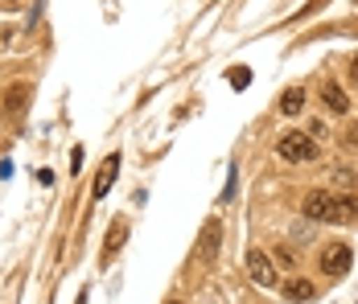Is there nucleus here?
Returning a JSON list of instances; mask_svg holds the SVG:
<instances>
[{
	"label": "nucleus",
	"instance_id": "1",
	"mask_svg": "<svg viewBox=\"0 0 358 304\" xmlns=\"http://www.w3.org/2000/svg\"><path fill=\"white\" fill-rule=\"evenodd\" d=\"M301 214L309 222H355L358 218V194H329V189H313L305 194Z\"/></svg>",
	"mask_w": 358,
	"mask_h": 304
},
{
	"label": "nucleus",
	"instance_id": "2",
	"mask_svg": "<svg viewBox=\"0 0 358 304\" xmlns=\"http://www.w3.org/2000/svg\"><path fill=\"white\" fill-rule=\"evenodd\" d=\"M276 157L288 161V165H313L322 157V148H317V140L309 132H285L276 140Z\"/></svg>",
	"mask_w": 358,
	"mask_h": 304
},
{
	"label": "nucleus",
	"instance_id": "3",
	"mask_svg": "<svg viewBox=\"0 0 358 304\" xmlns=\"http://www.w3.org/2000/svg\"><path fill=\"white\" fill-rule=\"evenodd\" d=\"M350 263H355V251H350L346 243H329L322 251V275L325 280H342V275L350 271Z\"/></svg>",
	"mask_w": 358,
	"mask_h": 304
},
{
	"label": "nucleus",
	"instance_id": "4",
	"mask_svg": "<svg viewBox=\"0 0 358 304\" xmlns=\"http://www.w3.org/2000/svg\"><path fill=\"white\" fill-rule=\"evenodd\" d=\"M218 247H222V222L210 218V222L202 226V238H198V263H215Z\"/></svg>",
	"mask_w": 358,
	"mask_h": 304
},
{
	"label": "nucleus",
	"instance_id": "5",
	"mask_svg": "<svg viewBox=\"0 0 358 304\" xmlns=\"http://www.w3.org/2000/svg\"><path fill=\"white\" fill-rule=\"evenodd\" d=\"M248 275L259 284V288H272V284H276V263H272V255L251 251L248 255Z\"/></svg>",
	"mask_w": 358,
	"mask_h": 304
},
{
	"label": "nucleus",
	"instance_id": "6",
	"mask_svg": "<svg viewBox=\"0 0 358 304\" xmlns=\"http://www.w3.org/2000/svg\"><path fill=\"white\" fill-rule=\"evenodd\" d=\"M120 165H124L120 152H111L108 161H103V169L95 173V181H91V194H95V198H108V189L115 185V177H120Z\"/></svg>",
	"mask_w": 358,
	"mask_h": 304
},
{
	"label": "nucleus",
	"instance_id": "7",
	"mask_svg": "<svg viewBox=\"0 0 358 304\" xmlns=\"http://www.w3.org/2000/svg\"><path fill=\"white\" fill-rule=\"evenodd\" d=\"M124 243H128V222H124V218H115V222L108 226V238H103L99 259H103V263H111V259L120 255V247H124Z\"/></svg>",
	"mask_w": 358,
	"mask_h": 304
},
{
	"label": "nucleus",
	"instance_id": "8",
	"mask_svg": "<svg viewBox=\"0 0 358 304\" xmlns=\"http://www.w3.org/2000/svg\"><path fill=\"white\" fill-rule=\"evenodd\" d=\"M322 103H325V111H334V115H346V111H350V99L342 95L338 82H325L322 87Z\"/></svg>",
	"mask_w": 358,
	"mask_h": 304
},
{
	"label": "nucleus",
	"instance_id": "9",
	"mask_svg": "<svg viewBox=\"0 0 358 304\" xmlns=\"http://www.w3.org/2000/svg\"><path fill=\"white\" fill-rule=\"evenodd\" d=\"M313 296H317V292H313L309 280H292V284L285 288V301H292V304H309Z\"/></svg>",
	"mask_w": 358,
	"mask_h": 304
},
{
	"label": "nucleus",
	"instance_id": "10",
	"mask_svg": "<svg viewBox=\"0 0 358 304\" xmlns=\"http://www.w3.org/2000/svg\"><path fill=\"white\" fill-rule=\"evenodd\" d=\"M301 107H305V91H301V87H288L285 95H280V111H285V115H296Z\"/></svg>",
	"mask_w": 358,
	"mask_h": 304
},
{
	"label": "nucleus",
	"instance_id": "11",
	"mask_svg": "<svg viewBox=\"0 0 358 304\" xmlns=\"http://www.w3.org/2000/svg\"><path fill=\"white\" fill-rule=\"evenodd\" d=\"M25 103H29V91H25V87H13V91H8V103H4V111H8V115H21Z\"/></svg>",
	"mask_w": 358,
	"mask_h": 304
},
{
	"label": "nucleus",
	"instance_id": "12",
	"mask_svg": "<svg viewBox=\"0 0 358 304\" xmlns=\"http://www.w3.org/2000/svg\"><path fill=\"white\" fill-rule=\"evenodd\" d=\"M227 82H231L235 91H248V82H251V70H248V66H235L231 74H227Z\"/></svg>",
	"mask_w": 358,
	"mask_h": 304
},
{
	"label": "nucleus",
	"instance_id": "13",
	"mask_svg": "<svg viewBox=\"0 0 358 304\" xmlns=\"http://www.w3.org/2000/svg\"><path fill=\"white\" fill-rule=\"evenodd\" d=\"M231 198H235V165L227 173V185H222V198H218V202H231Z\"/></svg>",
	"mask_w": 358,
	"mask_h": 304
},
{
	"label": "nucleus",
	"instance_id": "14",
	"mask_svg": "<svg viewBox=\"0 0 358 304\" xmlns=\"http://www.w3.org/2000/svg\"><path fill=\"white\" fill-rule=\"evenodd\" d=\"M342 140H346L350 148H358V124H350V128H346V136H342Z\"/></svg>",
	"mask_w": 358,
	"mask_h": 304
},
{
	"label": "nucleus",
	"instance_id": "15",
	"mask_svg": "<svg viewBox=\"0 0 358 304\" xmlns=\"http://www.w3.org/2000/svg\"><path fill=\"white\" fill-rule=\"evenodd\" d=\"M276 259H280V263H288V268H296V263H292V251H288V247H280V251H276Z\"/></svg>",
	"mask_w": 358,
	"mask_h": 304
},
{
	"label": "nucleus",
	"instance_id": "16",
	"mask_svg": "<svg viewBox=\"0 0 358 304\" xmlns=\"http://www.w3.org/2000/svg\"><path fill=\"white\" fill-rule=\"evenodd\" d=\"M350 78H355V87H358V58L350 62Z\"/></svg>",
	"mask_w": 358,
	"mask_h": 304
},
{
	"label": "nucleus",
	"instance_id": "17",
	"mask_svg": "<svg viewBox=\"0 0 358 304\" xmlns=\"http://www.w3.org/2000/svg\"><path fill=\"white\" fill-rule=\"evenodd\" d=\"M169 304H181V301H169Z\"/></svg>",
	"mask_w": 358,
	"mask_h": 304
}]
</instances>
